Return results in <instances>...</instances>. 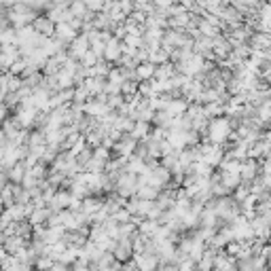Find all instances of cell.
<instances>
[{"mask_svg":"<svg viewBox=\"0 0 271 271\" xmlns=\"http://www.w3.org/2000/svg\"><path fill=\"white\" fill-rule=\"evenodd\" d=\"M231 119L227 114L222 117H216V119L210 121V127H208V142H214V144H222L225 146L229 142V134H231ZM206 140H202V142H206Z\"/></svg>","mask_w":271,"mask_h":271,"instance_id":"obj_1","label":"cell"},{"mask_svg":"<svg viewBox=\"0 0 271 271\" xmlns=\"http://www.w3.org/2000/svg\"><path fill=\"white\" fill-rule=\"evenodd\" d=\"M138 142H140V140H138L136 136L123 134L121 140H117L114 146H112V157H114V155H117V157H132L134 152H136V148H138Z\"/></svg>","mask_w":271,"mask_h":271,"instance_id":"obj_2","label":"cell"},{"mask_svg":"<svg viewBox=\"0 0 271 271\" xmlns=\"http://www.w3.org/2000/svg\"><path fill=\"white\" fill-rule=\"evenodd\" d=\"M138 188H140V184H138V174L125 172L121 178L117 180V188H114V191L129 199V197H134V195L138 193Z\"/></svg>","mask_w":271,"mask_h":271,"instance_id":"obj_3","label":"cell"},{"mask_svg":"<svg viewBox=\"0 0 271 271\" xmlns=\"http://www.w3.org/2000/svg\"><path fill=\"white\" fill-rule=\"evenodd\" d=\"M263 174V163L261 159H254V157H246L242 161V180L246 182H252L254 178Z\"/></svg>","mask_w":271,"mask_h":271,"instance_id":"obj_4","label":"cell"},{"mask_svg":"<svg viewBox=\"0 0 271 271\" xmlns=\"http://www.w3.org/2000/svg\"><path fill=\"white\" fill-rule=\"evenodd\" d=\"M91 49V43H89V36H87V34H83V32H81L79 34V36L72 41V43H70V47H68V53H70V57H74V60H83V55L87 53Z\"/></svg>","mask_w":271,"mask_h":271,"instance_id":"obj_5","label":"cell"},{"mask_svg":"<svg viewBox=\"0 0 271 271\" xmlns=\"http://www.w3.org/2000/svg\"><path fill=\"white\" fill-rule=\"evenodd\" d=\"M32 26H34V30H36L38 34H43V36H55V28H57V23L49 17V15H47V13H41L36 19H34V23H32Z\"/></svg>","mask_w":271,"mask_h":271,"instance_id":"obj_6","label":"cell"},{"mask_svg":"<svg viewBox=\"0 0 271 271\" xmlns=\"http://www.w3.org/2000/svg\"><path fill=\"white\" fill-rule=\"evenodd\" d=\"M114 256L119 258V261H129V258H134V240L132 238H121L117 240V246L112 248Z\"/></svg>","mask_w":271,"mask_h":271,"instance_id":"obj_7","label":"cell"},{"mask_svg":"<svg viewBox=\"0 0 271 271\" xmlns=\"http://www.w3.org/2000/svg\"><path fill=\"white\" fill-rule=\"evenodd\" d=\"M72 199H74L72 191H70V188H62V186H60V191H57L55 197L49 202V208H51L53 212H60V210H64V208H70Z\"/></svg>","mask_w":271,"mask_h":271,"instance_id":"obj_8","label":"cell"},{"mask_svg":"<svg viewBox=\"0 0 271 271\" xmlns=\"http://www.w3.org/2000/svg\"><path fill=\"white\" fill-rule=\"evenodd\" d=\"M79 34L81 32H76L68 21H60V23H57V28H55V36L53 38H57L60 43H64L66 47H70V43H72Z\"/></svg>","mask_w":271,"mask_h":271,"instance_id":"obj_9","label":"cell"},{"mask_svg":"<svg viewBox=\"0 0 271 271\" xmlns=\"http://www.w3.org/2000/svg\"><path fill=\"white\" fill-rule=\"evenodd\" d=\"M123 55V41L119 38H110L108 43H106V51H104V60H108L112 64H117V60Z\"/></svg>","mask_w":271,"mask_h":271,"instance_id":"obj_10","label":"cell"},{"mask_svg":"<svg viewBox=\"0 0 271 271\" xmlns=\"http://www.w3.org/2000/svg\"><path fill=\"white\" fill-rule=\"evenodd\" d=\"M32 148H36V146H47L49 142H47V132L45 129H38V127H32L30 129V134H28V142H26Z\"/></svg>","mask_w":271,"mask_h":271,"instance_id":"obj_11","label":"cell"},{"mask_svg":"<svg viewBox=\"0 0 271 271\" xmlns=\"http://www.w3.org/2000/svg\"><path fill=\"white\" fill-rule=\"evenodd\" d=\"M250 45L252 49L256 51H265L271 47V32H254L252 38H250Z\"/></svg>","mask_w":271,"mask_h":271,"instance_id":"obj_12","label":"cell"},{"mask_svg":"<svg viewBox=\"0 0 271 271\" xmlns=\"http://www.w3.org/2000/svg\"><path fill=\"white\" fill-rule=\"evenodd\" d=\"M26 174H28V166H26V161L19 159V161L15 163V166L9 170V178H11V182L21 184V182H23V178H26Z\"/></svg>","mask_w":271,"mask_h":271,"instance_id":"obj_13","label":"cell"},{"mask_svg":"<svg viewBox=\"0 0 271 271\" xmlns=\"http://www.w3.org/2000/svg\"><path fill=\"white\" fill-rule=\"evenodd\" d=\"M152 129H155V125H152L150 121H136V127L129 134L136 136L138 140H146L152 134Z\"/></svg>","mask_w":271,"mask_h":271,"instance_id":"obj_14","label":"cell"},{"mask_svg":"<svg viewBox=\"0 0 271 271\" xmlns=\"http://www.w3.org/2000/svg\"><path fill=\"white\" fill-rule=\"evenodd\" d=\"M155 70H157V64H152L150 60L138 64V68H136L138 81H150V79H155Z\"/></svg>","mask_w":271,"mask_h":271,"instance_id":"obj_15","label":"cell"},{"mask_svg":"<svg viewBox=\"0 0 271 271\" xmlns=\"http://www.w3.org/2000/svg\"><path fill=\"white\" fill-rule=\"evenodd\" d=\"M106 83H108V79H104V76H89V79H85V85L89 87V91H91V98L93 96H98L100 91H104L106 89Z\"/></svg>","mask_w":271,"mask_h":271,"instance_id":"obj_16","label":"cell"},{"mask_svg":"<svg viewBox=\"0 0 271 271\" xmlns=\"http://www.w3.org/2000/svg\"><path fill=\"white\" fill-rule=\"evenodd\" d=\"M159 227H161V222H159V220L144 218L142 222H140L138 231H140V233H144V235H150V238H155V235H157V231H159Z\"/></svg>","mask_w":271,"mask_h":271,"instance_id":"obj_17","label":"cell"},{"mask_svg":"<svg viewBox=\"0 0 271 271\" xmlns=\"http://www.w3.org/2000/svg\"><path fill=\"white\" fill-rule=\"evenodd\" d=\"M172 121H174V117H172L166 108H161V110H157V112H155V119H152V125L170 129V127H172Z\"/></svg>","mask_w":271,"mask_h":271,"instance_id":"obj_18","label":"cell"},{"mask_svg":"<svg viewBox=\"0 0 271 271\" xmlns=\"http://www.w3.org/2000/svg\"><path fill=\"white\" fill-rule=\"evenodd\" d=\"M159 193H161V188L159 186H152V184H142L138 188V197L140 199H152V202H155V199L159 197Z\"/></svg>","mask_w":271,"mask_h":271,"instance_id":"obj_19","label":"cell"},{"mask_svg":"<svg viewBox=\"0 0 271 271\" xmlns=\"http://www.w3.org/2000/svg\"><path fill=\"white\" fill-rule=\"evenodd\" d=\"M148 60L152 62V64H166V62H170V51L168 49H163V47H159V49H155V51H150V55H148Z\"/></svg>","mask_w":271,"mask_h":271,"instance_id":"obj_20","label":"cell"},{"mask_svg":"<svg viewBox=\"0 0 271 271\" xmlns=\"http://www.w3.org/2000/svg\"><path fill=\"white\" fill-rule=\"evenodd\" d=\"M60 70H62V62L57 60L55 55L47 57V62H45V66H43V72H45V74H57Z\"/></svg>","mask_w":271,"mask_h":271,"instance_id":"obj_21","label":"cell"},{"mask_svg":"<svg viewBox=\"0 0 271 271\" xmlns=\"http://www.w3.org/2000/svg\"><path fill=\"white\" fill-rule=\"evenodd\" d=\"M222 182H225L229 188H231V193L242 184V174H229V172H222Z\"/></svg>","mask_w":271,"mask_h":271,"instance_id":"obj_22","label":"cell"},{"mask_svg":"<svg viewBox=\"0 0 271 271\" xmlns=\"http://www.w3.org/2000/svg\"><path fill=\"white\" fill-rule=\"evenodd\" d=\"M199 30H202L204 36H216V34H220V32H222L220 28H216V26H214V23H210L206 17L202 19V23H199Z\"/></svg>","mask_w":271,"mask_h":271,"instance_id":"obj_23","label":"cell"},{"mask_svg":"<svg viewBox=\"0 0 271 271\" xmlns=\"http://www.w3.org/2000/svg\"><path fill=\"white\" fill-rule=\"evenodd\" d=\"M100 60H102V57H100L96 51H91V49H89V51L83 55V60H81V64H83V66H87V68H93V66H96Z\"/></svg>","mask_w":271,"mask_h":271,"instance_id":"obj_24","label":"cell"},{"mask_svg":"<svg viewBox=\"0 0 271 271\" xmlns=\"http://www.w3.org/2000/svg\"><path fill=\"white\" fill-rule=\"evenodd\" d=\"M26 68H28V62L23 60V57H19V60H17L13 66H11L9 72H11V74H15V76H23V72H26Z\"/></svg>","mask_w":271,"mask_h":271,"instance_id":"obj_25","label":"cell"},{"mask_svg":"<svg viewBox=\"0 0 271 271\" xmlns=\"http://www.w3.org/2000/svg\"><path fill=\"white\" fill-rule=\"evenodd\" d=\"M138 87H140V81H123L121 91L125 96H134V93H138Z\"/></svg>","mask_w":271,"mask_h":271,"instance_id":"obj_26","label":"cell"},{"mask_svg":"<svg viewBox=\"0 0 271 271\" xmlns=\"http://www.w3.org/2000/svg\"><path fill=\"white\" fill-rule=\"evenodd\" d=\"M123 81H125V76H123V72H121V68H119V66H112L110 74H108V83L123 85Z\"/></svg>","mask_w":271,"mask_h":271,"instance_id":"obj_27","label":"cell"},{"mask_svg":"<svg viewBox=\"0 0 271 271\" xmlns=\"http://www.w3.org/2000/svg\"><path fill=\"white\" fill-rule=\"evenodd\" d=\"M132 212H129L127 208H121L119 212H114V214H112V218L117 220V222H121V225H123V222H129V220H132Z\"/></svg>","mask_w":271,"mask_h":271,"instance_id":"obj_28","label":"cell"},{"mask_svg":"<svg viewBox=\"0 0 271 271\" xmlns=\"http://www.w3.org/2000/svg\"><path fill=\"white\" fill-rule=\"evenodd\" d=\"M53 263H55L53 256L43 254V256L38 258V263H36V269H53Z\"/></svg>","mask_w":271,"mask_h":271,"instance_id":"obj_29","label":"cell"}]
</instances>
